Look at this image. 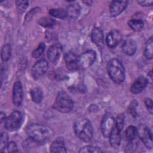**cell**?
Instances as JSON below:
<instances>
[{"label": "cell", "mask_w": 153, "mask_h": 153, "mask_svg": "<svg viewBox=\"0 0 153 153\" xmlns=\"http://www.w3.org/2000/svg\"><path fill=\"white\" fill-rule=\"evenodd\" d=\"M74 131L75 134L84 142H90L93 137V128L90 120L86 118L81 117L75 121Z\"/></svg>", "instance_id": "1"}, {"label": "cell", "mask_w": 153, "mask_h": 153, "mask_svg": "<svg viewBox=\"0 0 153 153\" xmlns=\"http://www.w3.org/2000/svg\"><path fill=\"white\" fill-rule=\"evenodd\" d=\"M26 133L29 137L37 143H44L50 136L49 130L39 124H31L26 128Z\"/></svg>", "instance_id": "2"}, {"label": "cell", "mask_w": 153, "mask_h": 153, "mask_svg": "<svg viewBox=\"0 0 153 153\" xmlns=\"http://www.w3.org/2000/svg\"><path fill=\"white\" fill-rule=\"evenodd\" d=\"M107 71L111 79L117 84H121L125 78V69L117 59H112L108 63Z\"/></svg>", "instance_id": "3"}, {"label": "cell", "mask_w": 153, "mask_h": 153, "mask_svg": "<svg viewBox=\"0 0 153 153\" xmlns=\"http://www.w3.org/2000/svg\"><path fill=\"white\" fill-rule=\"evenodd\" d=\"M74 106V102L70 96L64 91H61L57 94L53 108L62 113H68L71 111Z\"/></svg>", "instance_id": "4"}, {"label": "cell", "mask_w": 153, "mask_h": 153, "mask_svg": "<svg viewBox=\"0 0 153 153\" xmlns=\"http://www.w3.org/2000/svg\"><path fill=\"white\" fill-rule=\"evenodd\" d=\"M22 114L19 111H14L6 118L4 121V127L8 131H16L20 127L22 123Z\"/></svg>", "instance_id": "5"}, {"label": "cell", "mask_w": 153, "mask_h": 153, "mask_svg": "<svg viewBox=\"0 0 153 153\" xmlns=\"http://www.w3.org/2000/svg\"><path fill=\"white\" fill-rule=\"evenodd\" d=\"M137 134L147 148H152V136L150 130L147 126L142 124L140 125L137 128Z\"/></svg>", "instance_id": "6"}, {"label": "cell", "mask_w": 153, "mask_h": 153, "mask_svg": "<svg viewBox=\"0 0 153 153\" xmlns=\"http://www.w3.org/2000/svg\"><path fill=\"white\" fill-rule=\"evenodd\" d=\"M96 58V54L93 50H88L78 57V63L79 67L86 69L90 68Z\"/></svg>", "instance_id": "7"}, {"label": "cell", "mask_w": 153, "mask_h": 153, "mask_svg": "<svg viewBox=\"0 0 153 153\" xmlns=\"http://www.w3.org/2000/svg\"><path fill=\"white\" fill-rule=\"evenodd\" d=\"M48 68V63L45 59L36 62L31 69V75L33 79H37L43 76Z\"/></svg>", "instance_id": "8"}, {"label": "cell", "mask_w": 153, "mask_h": 153, "mask_svg": "<svg viewBox=\"0 0 153 153\" xmlns=\"http://www.w3.org/2000/svg\"><path fill=\"white\" fill-rule=\"evenodd\" d=\"M115 126V119L110 113L106 114L101 123V131L103 136L108 137Z\"/></svg>", "instance_id": "9"}, {"label": "cell", "mask_w": 153, "mask_h": 153, "mask_svg": "<svg viewBox=\"0 0 153 153\" xmlns=\"http://www.w3.org/2000/svg\"><path fill=\"white\" fill-rule=\"evenodd\" d=\"M65 61L67 69L72 72L78 69L79 66L78 63V57L73 52L69 51L65 55Z\"/></svg>", "instance_id": "10"}, {"label": "cell", "mask_w": 153, "mask_h": 153, "mask_svg": "<svg viewBox=\"0 0 153 153\" xmlns=\"http://www.w3.org/2000/svg\"><path fill=\"white\" fill-rule=\"evenodd\" d=\"M23 99V91L22 83L16 81L13 85V102L14 105L19 106L22 103Z\"/></svg>", "instance_id": "11"}, {"label": "cell", "mask_w": 153, "mask_h": 153, "mask_svg": "<svg viewBox=\"0 0 153 153\" xmlns=\"http://www.w3.org/2000/svg\"><path fill=\"white\" fill-rule=\"evenodd\" d=\"M127 1H113L109 5V13L111 16L115 17L120 14L126 8Z\"/></svg>", "instance_id": "12"}, {"label": "cell", "mask_w": 153, "mask_h": 153, "mask_svg": "<svg viewBox=\"0 0 153 153\" xmlns=\"http://www.w3.org/2000/svg\"><path fill=\"white\" fill-rule=\"evenodd\" d=\"M62 47L59 44H55L51 45L47 51V57L52 63L57 62L61 55Z\"/></svg>", "instance_id": "13"}, {"label": "cell", "mask_w": 153, "mask_h": 153, "mask_svg": "<svg viewBox=\"0 0 153 153\" xmlns=\"http://www.w3.org/2000/svg\"><path fill=\"white\" fill-rule=\"evenodd\" d=\"M121 38L120 32L118 30H113L107 35L106 42L109 47L114 48L120 42Z\"/></svg>", "instance_id": "14"}, {"label": "cell", "mask_w": 153, "mask_h": 153, "mask_svg": "<svg viewBox=\"0 0 153 153\" xmlns=\"http://www.w3.org/2000/svg\"><path fill=\"white\" fill-rule=\"evenodd\" d=\"M148 83V79L145 76H140L137 78L131 84L130 91L133 94H138L143 91V90L146 87Z\"/></svg>", "instance_id": "15"}, {"label": "cell", "mask_w": 153, "mask_h": 153, "mask_svg": "<svg viewBox=\"0 0 153 153\" xmlns=\"http://www.w3.org/2000/svg\"><path fill=\"white\" fill-rule=\"evenodd\" d=\"M109 142L111 146L114 148L119 147L121 142V130H119L115 125L114 126L109 136Z\"/></svg>", "instance_id": "16"}, {"label": "cell", "mask_w": 153, "mask_h": 153, "mask_svg": "<svg viewBox=\"0 0 153 153\" xmlns=\"http://www.w3.org/2000/svg\"><path fill=\"white\" fill-rule=\"evenodd\" d=\"M51 152H66V149L65 146L64 139L62 137L56 138L50 145Z\"/></svg>", "instance_id": "17"}, {"label": "cell", "mask_w": 153, "mask_h": 153, "mask_svg": "<svg viewBox=\"0 0 153 153\" xmlns=\"http://www.w3.org/2000/svg\"><path fill=\"white\" fill-rule=\"evenodd\" d=\"M92 41L98 47H102L103 45V33L102 30L99 27H95L91 32Z\"/></svg>", "instance_id": "18"}, {"label": "cell", "mask_w": 153, "mask_h": 153, "mask_svg": "<svg viewBox=\"0 0 153 153\" xmlns=\"http://www.w3.org/2000/svg\"><path fill=\"white\" fill-rule=\"evenodd\" d=\"M136 42L131 39L125 41L122 46L123 52L128 56L133 55L136 51Z\"/></svg>", "instance_id": "19"}, {"label": "cell", "mask_w": 153, "mask_h": 153, "mask_svg": "<svg viewBox=\"0 0 153 153\" xmlns=\"http://www.w3.org/2000/svg\"><path fill=\"white\" fill-rule=\"evenodd\" d=\"M80 11L81 8L78 4H71L67 8V16L71 19H75L79 16Z\"/></svg>", "instance_id": "20"}, {"label": "cell", "mask_w": 153, "mask_h": 153, "mask_svg": "<svg viewBox=\"0 0 153 153\" xmlns=\"http://www.w3.org/2000/svg\"><path fill=\"white\" fill-rule=\"evenodd\" d=\"M128 25L135 32H140L144 27V23L140 19H131L128 21Z\"/></svg>", "instance_id": "21"}, {"label": "cell", "mask_w": 153, "mask_h": 153, "mask_svg": "<svg viewBox=\"0 0 153 153\" xmlns=\"http://www.w3.org/2000/svg\"><path fill=\"white\" fill-rule=\"evenodd\" d=\"M30 97L32 100L37 103H40L43 98V93L39 88H34L30 90Z\"/></svg>", "instance_id": "22"}, {"label": "cell", "mask_w": 153, "mask_h": 153, "mask_svg": "<svg viewBox=\"0 0 153 153\" xmlns=\"http://www.w3.org/2000/svg\"><path fill=\"white\" fill-rule=\"evenodd\" d=\"M49 14L50 16L60 19H63L67 17V12L63 8H52L49 11Z\"/></svg>", "instance_id": "23"}, {"label": "cell", "mask_w": 153, "mask_h": 153, "mask_svg": "<svg viewBox=\"0 0 153 153\" xmlns=\"http://www.w3.org/2000/svg\"><path fill=\"white\" fill-rule=\"evenodd\" d=\"M11 55V46L6 44L4 45L1 48V59L3 62H7L8 61Z\"/></svg>", "instance_id": "24"}, {"label": "cell", "mask_w": 153, "mask_h": 153, "mask_svg": "<svg viewBox=\"0 0 153 153\" xmlns=\"http://www.w3.org/2000/svg\"><path fill=\"white\" fill-rule=\"evenodd\" d=\"M145 56L148 59H152L153 56V40L152 36L150 37L148 40L144 51Z\"/></svg>", "instance_id": "25"}, {"label": "cell", "mask_w": 153, "mask_h": 153, "mask_svg": "<svg viewBox=\"0 0 153 153\" xmlns=\"http://www.w3.org/2000/svg\"><path fill=\"white\" fill-rule=\"evenodd\" d=\"M137 136V128L133 126H128L125 131V136L128 140H132Z\"/></svg>", "instance_id": "26"}, {"label": "cell", "mask_w": 153, "mask_h": 153, "mask_svg": "<svg viewBox=\"0 0 153 153\" xmlns=\"http://www.w3.org/2000/svg\"><path fill=\"white\" fill-rule=\"evenodd\" d=\"M38 23L41 26L44 27H51L55 25L56 22L54 19L51 17H43L39 19Z\"/></svg>", "instance_id": "27"}, {"label": "cell", "mask_w": 153, "mask_h": 153, "mask_svg": "<svg viewBox=\"0 0 153 153\" xmlns=\"http://www.w3.org/2000/svg\"><path fill=\"white\" fill-rule=\"evenodd\" d=\"M8 135L6 132H2L1 134L0 139V149L1 152H4L8 143Z\"/></svg>", "instance_id": "28"}, {"label": "cell", "mask_w": 153, "mask_h": 153, "mask_svg": "<svg viewBox=\"0 0 153 153\" xmlns=\"http://www.w3.org/2000/svg\"><path fill=\"white\" fill-rule=\"evenodd\" d=\"M103 152L102 151V149L99 148V147H95V146H90V145H87V146H85L82 148H81L79 151V152H81V153H97V152Z\"/></svg>", "instance_id": "29"}, {"label": "cell", "mask_w": 153, "mask_h": 153, "mask_svg": "<svg viewBox=\"0 0 153 153\" xmlns=\"http://www.w3.org/2000/svg\"><path fill=\"white\" fill-rule=\"evenodd\" d=\"M45 44L44 42H41L39 45L38 46V47L32 51V56L35 59L39 57L43 53L45 50Z\"/></svg>", "instance_id": "30"}, {"label": "cell", "mask_w": 153, "mask_h": 153, "mask_svg": "<svg viewBox=\"0 0 153 153\" xmlns=\"http://www.w3.org/2000/svg\"><path fill=\"white\" fill-rule=\"evenodd\" d=\"M16 4L18 12L19 13H22L27 8L29 4V2L26 1H16Z\"/></svg>", "instance_id": "31"}, {"label": "cell", "mask_w": 153, "mask_h": 153, "mask_svg": "<svg viewBox=\"0 0 153 153\" xmlns=\"http://www.w3.org/2000/svg\"><path fill=\"white\" fill-rule=\"evenodd\" d=\"M124 116L123 114H118L116 118L115 119V126L121 131L122 130L124 126Z\"/></svg>", "instance_id": "32"}, {"label": "cell", "mask_w": 153, "mask_h": 153, "mask_svg": "<svg viewBox=\"0 0 153 153\" xmlns=\"http://www.w3.org/2000/svg\"><path fill=\"white\" fill-rule=\"evenodd\" d=\"M7 151L8 152H19L17 146L14 142H10L8 143L7 146Z\"/></svg>", "instance_id": "33"}, {"label": "cell", "mask_w": 153, "mask_h": 153, "mask_svg": "<svg viewBox=\"0 0 153 153\" xmlns=\"http://www.w3.org/2000/svg\"><path fill=\"white\" fill-rule=\"evenodd\" d=\"M144 102H145V106H146L148 112L151 114H152L153 109H152V100L149 98H145V100H144Z\"/></svg>", "instance_id": "34"}, {"label": "cell", "mask_w": 153, "mask_h": 153, "mask_svg": "<svg viewBox=\"0 0 153 153\" xmlns=\"http://www.w3.org/2000/svg\"><path fill=\"white\" fill-rule=\"evenodd\" d=\"M137 105V102L136 100H133L132 102V103H131V105H130V108H129V112L133 116H136V106Z\"/></svg>", "instance_id": "35"}, {"label": "cell", "mask_w": 153, "mask_h": 153, "mask_svg": "<svg viewBox=\"0 0 153 153\" xmlns=\"http://www.w3.org/2000/svg\"><path fill=\"white\" fill-rule=\"evenodd\" d=\"M137 3L142 7H149L152 5L153 1L152 0L151 1H137Z\"/></svg>", "instance_id": "36"}, {"label": "cell", "mask_w": 153, "mask_h": 153, "mask_svg": "<svg viewBox=\"0 0 153 153\" xmlns=\"http://www.w3.org/2000/svg\"><path fill=\"white\" fill-rule=\"evenodd\" d=\"M37 10H38V8H33V9H32L31 11H30L29 13H28L26 15V20H30V19L32 17L33 14L34 15V14L36 13Z\"/></svg>", "instance_id": "37"}, {"label": "cell", "mask_w": 153, "mask_h": 153, "mask_svg": "<svg viewBox=\"0 0 153 153\" xmlns=\"http://www.w3.org/2000/svg\"><path fill=\"white\" fill-rule=\"evenodd\" d=\"M0 119H1V123H2L3 121H5V119H6L5 114L4 112H1V114H0Z\"/></svg>", "instance_id": "38"}]
</instances>
